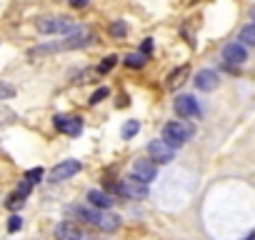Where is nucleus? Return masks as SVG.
<instances>
[{"label": "nucleus", "instance_id": "obj_9", "mask_svg": "<svg viewBox=\"0 0 255 240\" xmlns=\"http://www.w3.org/2000/svg\"><path fill=\"white\" fill-rule=\"evenodd\" d=\"M55 238H58V240H90L88 233H85L80 225L70 223V220H65V223H60V225L55 228Z\"/></svg>", "mask_w": 255, "mask_h": 240}, {"label": "nucleus", "instance_id": "obj_23", "mask_svg": "<svg viewBox=\"0 0 255 240\" xmlns=\"http://www.w3.org/2000/svg\"><path fill=\"white\" fill-rule=\"evenodd\" d=\"M23 200H25V198H23V195H18V193H15V195H10V198H8V203H5V205H8V208H10V210H18V208H20V205H23Z\"/></svg>", "mask_w": 255, "mask_h": 240}, {"label": "nucleus", "instance_id": "obj_7", "mask_svg": "<svg viewBox=\"0 0 255 240\" xmlns=\"http://www.w3.org/2000/svg\"><path fill=\"white\" fill-rule=\"evenodd\" d=\"M148 155H150V160L165 165V163L175 160V148H170L165 140H153V143L148 145Z\"/></svg>", "mask_w": 255, "mask_h": 240}, {"label": "nucleus", "instance_id": "obj_10", "mask_svg": "<svg viewBox=\"0 0 255 240\" xmlns=\"http://www.w3.org/2000/svg\"><path fill=\"white\" fill-rule=\"evenodd\" d=\"M223 60L228 63V65H243L245 60H248V50H245V45L238 40V43H228L225 48H223Z\"/></svg>", "mask_w": 255, "mask_h": 240}, {"label": "nucleus", "instance_id": "obj_22", "mask_svg": "<svg viewBox=\"0 0 255 240\" xmlns=\"http://www.w3.org/2000/svg\"><path fill=\"white\" fill-rule=\"evenodd\" d=\"M108 95H110V90H108V88H98V90L93 93V98H90V103H93V105H98V103H100V100H105Z\"/></svg>", "mask_w": 255, "mask_h": 240}, {"label": "nucleus", "instance_id": "obj_20", "mask_svg": "<svg viewBox=\"0 0 255 240\" xmlns=\"http://www.w3.org/2000/svg\"><path fill=\"white\" fill-rule=\"evenodd\" d=\"M25 180H28V183H33V185H35V183H40V180H43V168H30V170L25 173Z\"/></svg>", "mask_w": 255, "mask_h": 240}, {"label": "nucleus", "instance_id": "obj_26", "mask_svg": "<svg viewBox=\"0 0 255 240\" xmlns=\"http://www.w3.org/2000/svg\"><path fill=\"white\" fill-rule=\"evenodd\" d=\"M88 3H90V0H70V5H73L75 10H80V8H85Z\"/></svg>", "mask_w": 255, "mask_h": 240}, {"label": "nucleus", "instance_id": "obj_4", "mask_svg": "<svg viewBox=\"0 0 255 240\" xmlns=\"http://www.w3.org/2000/svg\"><path fill=\"white\" fill-rule=\"evenodd\" d=\"M190 138H193V128L188 123H183V120H173V123H165V128H163V140L170 148H180Z\"/></svg>", "mask_w": 255, "mask_h": 240}, {"label": "nucleus", "instance_id": "obj_6", "mask_svg": "<svg viewBox=\"0 0 255 240\" xmlns=\"http://www.w3.org/2000/svg\"><path fill=\"white\" fill-rule=\"evenodd\" d=\"M55 128L70 138H78L83 133V120L75 115H55Z\"/></svg>", "mask_w": 255, "mask_h": 240}, {"label": "nucleus", "instance_id": "obj_5", "mask_svg": "<svg viewBox=\"0 0 255 240\" xmlns=\"http://www.w3.org/2000/svg\"><path fill=\"white\" fill-rule=\"evenodd\" d=\"M115 193H120L123 198H130V200H140L148 195V183H143L140 178L130 175V178H123L115 185Z\"/></svg>", "mask_w": 255, "mask_h": 240}, {"label": "nucleus", "instance_id": "obj_3", "mask_svg": "<svg viewBox=\"0 0 255 240\" xmlns=\"http://www.w3.org/2000/svg\"><path fill=\"white\" fill-rule=\"evenodd\" d=\"M35 28L45 35H68V33H75L78 25L73 18H65V15H48V18H38Z\"/></svg>", "mask_w": 255, "mask_h": 240}, {"label": "nucleus", "instance_id": "obj_17", "mask_svg": "<svg viewBox=\"0 0 255 240\" xmlns=\"http://www.w3.org/2000/svg\"><path fill=\"white\" fill-rule=\"evenodd\" d=\"M238 40H240L243 45H253V48H255V23H250V25H245V28L240 30V35H238Z\"/></svg>", "mask_w": 255, "mask_h": 240}, {"label": "nucleus", "instance_id": "obj_14", "mask_svg": "<svg viewBox=\"0 0 255 240\" xmlns=\"http://www.w3.org/2000/svg\"><path fill=\"white\" fill-rule=\"evenodd\" d=\"M88 200H90L93 208H100V210H110L113 208V198L105 190H90L88 193Z\"/></svg>", "mask_w": 255, "mask_h": 240}, {"label": "nucleus", "instance_id": "obj_13", "mask_svg": "<svg viewBox=\"0 0 255 240\" xmlns=\"http://www.w3.org/2000/svg\"><path fill=\"white\" fill-rule=\"evenodd\" d=\"M220 85V75L215 73V70H200L198 75H195V88L200 90V93H210V90H215Z\"/></svg>", "mask_w": 255, "mask_h": 240}, {"label": "nucleus", "instance_id": "obj_11", "mask_svg": "<svg viewBox=\"0 0 255 240\" xmlns=\"http://www.w3.org/2000/svg\"><path fill=\"white\" fill-rule=\"evenodd\" d=\"M133 175H135V178H140L143 183H150V180H155V175H158L155 160H148V158H138V160L133 163Z\"/></svg>", "mask_w": 255, "mask_h": 240}, {"label": "nucleus", "instance_id": "obj_15", "mask_svg": "<svg viewBox=\"0 0 255 240\" xmlns=\"http://www.w3.org/2000/svg\"><path fill=\"white\" fill-rule=\"evenodd\" d=\"M188 73H190V68H188V65H183V68L173 70V73L168 75V83H165V88H168V90H175L178 85H183V83H185Z\"/></svg>", "mask_w": 255, "mask_h": 240}, {"label": "nucleus", "instance_id": "obj_19", "mask_svg": "<svg viewBox=\"0 0 255 240\" xmlns=\"http://www.w3.org/2000/svg\"><path fill=\"white\" fill-rule=\"evenodd\" d=\"M110 35H113L115 40H120V38H125V35H128V25H125L123 20H115V23L110 25Z\"/></svg>", "mask_w": 255, "mask_h": 240}, {"label": "nucleus", "instance_id": "obj_27", "mask_svg": "<svg viewBox=\"0 0 255 240\" xmlns=\"http://www.w3.org/2000/svg\"><path fill=\"white\" fill-rule=\"evenodd\" d=\"M150 50H153V40H145V43H143V53L148 55Z\"/></svg>", "mask_w": 255, "mask_h": 240}, {"label": "nucleus", "instance_id": "obj_8", "mask_svg": "<svg viewBox=\"0 0 255 240\" xmlns=\"http://www.w3.org/2000/svg\"><path fill=\"white\" fill-rule=\"evenodd\" d=\"M175 113L180 118H200V105L193 95H178L175 98Z\"/></svg>", "mask_w": 255, "mask_h": 240}, {"label": "nucleus", "instance_id": "obj_25", "mask_svg": "<svg viewBox=\"0 0 255 240\" xmlns=\"http://www.w3.org/2000/svg\"><path fill=\"white\" fill-rule=\"evenodd\" d=\"M30 188H33V183H28V180H23V183L18 185V195H23V198H28V195H30Z\"/></svg>", "mask_w": 255, "mask_h": 240}, {"label": "nucleus", "instance_id": "obj_1", "mask_svg": "<svg viewBox=\"0 0 255 240\" xmlns=\"http://www.w3.org/2000/svg\"><path fill=\"white\" fill-rule=\"evenodd\" d=\"M95 43V35L90 33V30H75V33H70L68 38H63V40H55V43H45V45H38V48H33L30 50V55L33 58H38V55H53V53H63V50H80V48H88V45H93Z\"/></svg>", "mask_w": 255, "mask_h": 240}, {"label": "nucleus", "instance_id": "obj_28", "mask_svg": "<svg viewBox=\"0 0 255 240\" xmlns=\"http://www.w3.org/2000/svg\"><path fill=\"white\" fill-rule=\"evenodd\" d=\"M118 105H120V108H125V105H130V103H128V98H125V95H123V98H120V100H118Z\"/></svg>", "mask_w": 255, "mask_h": 240}, {"label": "nucleus", "instance_id": "obj_30", "mask_svg": "<svg viewBox=\"0 0 255 240\" xmlns=\"http://www.w3.org/2000/svg\"><path fill=\"white\" fill-rule=\"evenodd\" d=\"M245 240H255V233H250V235H248V238H245Z\"/></svg>", "mask_w": 255, "mask_h": 240}, {"label": "nucleus", "instance_id": "obj_16", "mask_svg": "<svg viewBox=\"0 0 255 240\" xmlns=\"http://www.w3.org/2000/svg\"><path fill=\"white\" fill-rule=\"evenodd\" d=\"M123 63H125L128 68L138 70V68H143V65L148 63V55H145V53H130V55H125V58H123Z\"/></svg>", "mask_w": 255, "mask_h": 240}, {"label": "nucleus", "instance_id": "obj_29", "mask_svg": "<svg viewBox=\"0 0 255 240\" xmlns=\"http://www.w3.org/2000/svg\"><path fill=\"white\" fill-rule=\"evenodd\" d=\"M250 20H253V23H255V5H253V8H250Z\"/></svg>", "mask_w": 255, "mask_h": 240}, {"label": "nucleus", "instance_id": "obj_18", "mask_svg": "<svg viewBox=\"0 0 255 240\" xmlns=\"http://www.w3.org/2000/svg\"><path fill=\"white\" fill-rule=\"evenodd\" d=\"M138 130H140V120H128V123L123 125V138H125V140H130Z\"/></svg>", "mask_w": 255, "mask_h": 240}, {"label": "nucleus", "instance_id": "obj_21", "mask_svg": "<svg viewBox=\"0 0 255 240\" xmlns=\"http://www.w3.org/2000/svg\"><path fill=\"white\" fill-rule=\"evenodd\" d=\"M115 63H118V58H115V55H108V58H105V60L98 65V73H108V70H110Z\"/></svg>", "mask_w": 255, "mask_h": 240}, {"label": "nucleus", "instance_id": "obj_24", "mask_svg": "<svg viewBox=\"0 0 255 240\" xmlns=\"http://www.w3.org/2000/svg\"><path fill=\"white\" fill-rule=\"evenodd\" d=\"M20 228H23V218H20V215H13V218L8 220V230H10V233H18Z\"/></svg>", "mask_w": 255, "mask_h": 240}, {"label": "nucleus", "instance_id": "obj_2", "mask_svg": "<svg viewBox=\"0 0 255 240\" xmlns=\"http://www.w3.org/2000/svg\"><path fill=\"white\" fill-rule=\"evenodd\" d=\"M75 210V215L78 218H83V220H88L90 225H95V228H100L103 233H115L118 228H120V218L118 215H113V213H103L100 208H73Z\"/></svg>", "mask_w": 255, "mask_h": 240}, {"label": "nucleus", "instance_id": "obj_12", "mask_svg": "<svg viewBox=\"0 0 255 240\" xmlns=\"http://www.w3.org/2000/svg\"><path fill=\"white\" fill-rule=\"evenodd\" d=\"M78 173H80V160H63L60 165L53 168L50 180L60 183V180H68V178H73V175H78Z\"/></svg>", "mask_w": 255, "mask_h": 240}]
</instances>
